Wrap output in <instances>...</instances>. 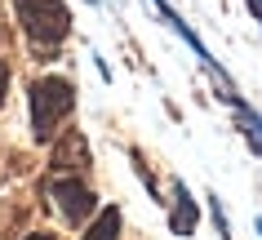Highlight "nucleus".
I'll use <instances>...</instances> for the list:
<instances>
[{"label": "nucleus", "instance_id": "1", "mask_svg": "<svg viewBox=\"0 0 262 240\" xmlns=\"http://www.w3.org/2000/svg\"><path fill=\"white\" fill-rule=\"evenodd\" d=\"M71 112H76V89L62 76H45V80L31 85V125H36V138L40 142L54 138Z\"/></svg>", "mask_w": 262, "mask_h": 240}, {"label": "nucleus", "instance_id": "2", "mask_svg": "<svg viewBox=\"0 0 262 240\" xmlns=\"http://www.w3.org/2000/svg\"><path fill=\"white\" fill-rule=\"evenodd\" d=\"M14 9H18V23H23V31L31 36L36 49H54V45L67 40L71 18H67L62 0H14Z\"/></svg>", "mask_w": 262, "mask_h": 240}, {"label": "nucleus", "instance_id": "3", "mask_svg": "<svg viewBox=\"0 0 262 240\" xmlns=\"http://www.w3.org/2000/svg\"><path fill=\"white\" fill-rule=\"evenodd\" d=\"M49 200H54V209L67 218L71 227H80L89 213L98 209V200H94V191L80 183V178H54L49 183Z\"/></svg>", "mask_w": 262, "mask_h": 240}, {"label": "nucleus", "instance_id": "4", "mask_svg": "<svg viewBox=\"0 0 262 240\" xmlns=\"http://www.w3.org/2000/svg\"><path fill=\"white\" fill-rule=\"evenodd\" d=\"M89 165V151H84V138L80 134H67V138L54 147V169L71 173V169H84Z\"/></svg>", "mask_w": 262, "mask_h": 240}, {"label": "nucleus", "instance_id": "5", "mask_svg": "<svg viewBox=\"0 0 262 240\" xmlns=\"http://www.w3.org/2000/svg\"><path fill=\"white\" fill-rule=\"evenodd\" d=\"M116 236H120V209L111 205V209L98 213V223L84 231V240H116Z\"/></svg>", "mask_w": 262, "mask_h": 240}, {"label": "nucleus", "instance_id": "6", "mask_svg": "<svg viewBox=\"0 0 262 240\" xmlns=\"http://www.w3.org/2000/svg\"><path fill=\"white\" fill-rule=\"evenodd\" d=\"M173 227H178L182 236H191V227H195V209H191V200H187V191H178V209H173Z\"/></svg>", "mask_w": 262, "mask_h": 240}, {"label": "nucleus", "instance_id": "7", "mask_svg": "<svg viewBox=\"0 0 262 240\" xmlns=\"http://www.w3.org/2000/svg\"><path fill=\"white\" fill-rule=\"evenodd\" d=\"M5 89H9V67L0 62V102H5Z\"/></svg>", "mask_w": 262, "mask_h": 240}, {"label": "nucleus", "instance_id": "8", "mask_svg": "<svg viewBox=\"0 0 262 240\" xmlns=\"http://www.w3.org/2000/svg\"><path fill=\"white\" fill-rule=\"evenodd\" d=\"M249 9H253V18L262 23V0H249Z\"/></svg>", "mask_w": 262, "mask_h": 240}, {"label": "nucleus", "instance_id": "9", "mask_svg": "<svg viewBox=\"0 0 262 240\" xmlns=\"http://www.w3.org/2000/svg\"><path fill=\"white\" fill-rule=\"evenodd\" d=\"M27 240H54V236H45V231H36V236H27Z\"/></svg>", "mask_w": 262, "mask_h": 240}]
</instances>
